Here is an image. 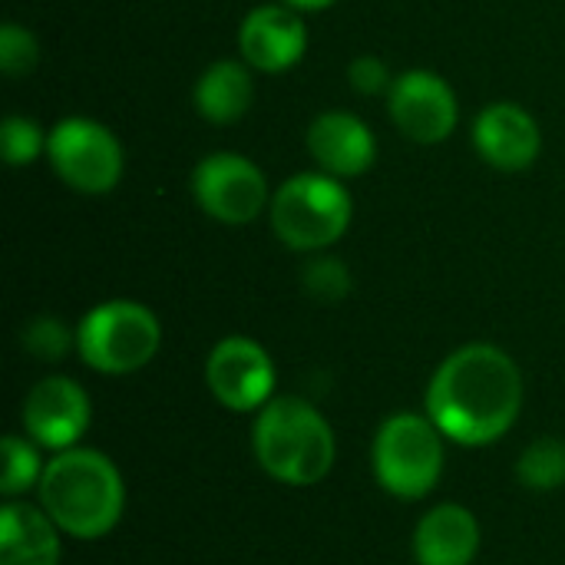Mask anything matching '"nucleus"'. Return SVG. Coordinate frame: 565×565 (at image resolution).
Instances as JSON below:
<instances>
[{
    "mask_svg": "<svg viewBox=\"0 0 565 565\" xmlns=\"http://www.w3.org/2000/svg\"><path fill=\"white\" fill-rule=\"evenodd\" d=\"M523 374L516 361L493 344L454 351L430 377L427 417L460 447L497 444L520 417Z\"/></svg>",
    "mask_w": 565,
    "mask_h": 565,
    "instance_id": "1",
    "label": "nucleus"
},
{
    "mask_svg": "<svg viewBox=\"0 0 565 565\" xmlns=\"http://www.w3.org/2000/svg\"><path fill=\"white\" fill-rule=\"evenodd\" d=\"M473 146L487 166L500 172H523L540 159V122L520 103H490L473 122Z\"/></svg>",
    "mask_w": 565,
    "mask_h": 565,
    "instance_id": "13",
    "label": "nucleus"
},
{
    "mask_svg": "<svg viewBox=\"0 0 565 565\" xmlns=\"http://www.w3.org/2000/svg\"><path fill=\"white\" fill-rule=\"evenodd\" d=\"M26 437L46 450H70L89 427V397L70 377H43L23 401Z\"/></svg>",
    "mask_w": 565,
    "mask_h": 565,
    "instance_id": "11",
    "label": "nucleus"
},
{
    "mask_svg": "<svg viewBox=\"0 0 565 565\" xmlns=\"http://www.w3.org/2000/svg\"><path fill=\"white\" fill-rule=\"evenodd\" d=\"M308 50V26L288 3H262L248 10L238 26V53L258 73H285L301 63Z\"/></svg>",
    "mask_w": 565,
    "mask_h": 565,
    "instance_id": "12",
    "label": "nucleus"
},
{
    "mask_svg": "<svg viewBox=\"0 0 565 565\" xmlns=\"http://www.w3.org/2000/svg\"><path fill=\"white\" fill-rule=\"evenodd\" d=\"M248 63L238 60H218L212 63L199 83H195V109L212 126L238 122L252 103H255V79L248 73Z\"/></svg>",
    "mask_w": 565,
    "mask_h": 565,
    "instance_id": "17",
    "label": "nucleus"
},
{
    "mask_svg": "<svg viewBox=\"0 0 565 565\" xmlns=\"http://www.w3.org/2000/svg\"><path fill=\"white\" fill-rule=\"evenodd\" d=\"M23 348L36 361H63L70 348H76V334L60 318L40 315L23 328Z\"/></svg>",
    "mask_w": 565,
    "mask_h": 565,
    "instance_id": "21",
    "label": "nucleus"
},
{
    "mask_svg": "<svg viewBox=\"0 0 565 565\" xmlns=\"http://www.w3.org/2000/svg\"><path fill=\"white\" fill-rule=\"evenodd\" d=\"M348 79H351L354 93H361V96L391 93V86H394V76H391L387 63H384L381 56H374V53H364V56L351 60V66H348Z\"/></svg>",
    "mask_w": 565,
    "mask_h": 565,
    "instance_id": "24",
    "label": "nucleus"
},
{
    "mask_svg": "<svg viewBox=\"0 0 565 565\" xmlns=\"http://www.w3.org/2000/svg\"><path fill=\"white\" fill-rule=\"evenodd\" d=\"M480 553V523L467 507L444 503L414 530L417 565H470Z\"/></svg>",
    "mask_w": 565,
    "mask_h": 565,
    "instance_id": "15",
    "label": "nucleus"
},
{
    "mask_svg": "<svg viewBox=\"0 0 565 565\" xmlns=\"http://www.w3.org/2000/svg\"><path fill=\"white\" fill-rule=\"evenodd\" d=\"M377 483L397 500H424L444 473V434L430 417L397 414L374 437Z\"/></svg>",
    "mask_w": 565,
    "mask_h": 565,
    "instance_id": "6",
    "label": "nucleus"
},
{
    "mask_svg": "<svg viewBox=\"0 0 565 565\" xmlns=\"http://www.w3.org/2000/svg\"><path fill=\"white\" fill-rule=\"evenodd\" d=\"M192 195L222 225H248L271 205L265 172L242 152L205 156L192 172Z\"/></svg>",
    "mask_w": 565,
    "mask_h": 565,
    "instance_id": "8",
    "label": "nucleus"
},
{
    "mask_svg": "<svg viewBox=\"0 0 565 565\" xmlns=\"http://www.w3.org/2000/svg\"><path fill=\"white\" fill-rule=\"evenodd\" d=\"M36 60H40V43H36V36H33L26 26L13 23V20L3 23V26H0V70H3L10 79H17V76L33 73Z\"/></svg>",
    "mask_w": 565,
    "mask_h": 565,
    "instance_id": "22",
    "label": "nucleus"
},
{
    "mask_svg": "<svg viewBox=\"0 0 565 565\" xmlns=\"http://www.w3.org/2000/svg\"><path fill=\"white\" fill-rule=\"evenodd\" d=\"M268 218L285 248L321 252L344 238L354 218V202L341 179L328 172H298L275 189Z\"/></svg>",
    "mask_w": 565,
    "mask_h": 565,
    "instance_id": "4",
    "label": "nucleus"
},
{
    "mask_svg": "<svg viewBox=\"0 0 565 565\" xmlns=\"http://www.w3.org/2000/svg\"><path fill=\"white\" fill-rule=\"evenodd\" d=\"M301 285L318 301H341L351 291V275L338 258H315L301 271Z\"/></svg>",
    "mask_w": 565,
    "mask_h": 565,
    "instance_id": "23",
    "label": "nucleus"
},
{
    "mask_svg": "<svg viewBox=\"0 0 565 565\" xmlns=\"http://www.w3.org/2000/svg\"><path fill=\"white\" fill-rule=\"evenodd\" d=\"M308 152L318 162V172H328L334 179H354L374 166L377 139L361 116L328 109L308 126Z\"/></svg>",
    "mask_w": 565,
    "mask_h": 565,
    "instance_id": "14",
    "label": "nucleus"
},
{
    "mask_svg": "<svg viewBox=\"0 0 565 565\" xmlns=\"http://www.w3.org/2000/svg\"><path fill=\"white\" fill-rule=\"evenodd\" d=\"M391 122L420 146H437L454 136L460 106L457 93L440 73L430 70H407L394 79L387 93Z\"/></svg>",
    "mask_w": 565,
    "mask_h": 565,
    "instance_id": "9",
    "label": "nucleus"
},
{
    "mask_svg": "<svg viewBox=\"0 0 565 565\" xmlns=\"http://www.w3.org/2000/svg\"><path fill=\"white\" fill-rule=\"evenodd\" d=\"M255 457L268 477L288 487H311L334 467V434L321 411L301 397H275L252 430Z\"/></svg>",
    "mask_w": 565,
    "mask_h": 565,
    "instance_id": "3",
    "label": "nucleus"
},
{
    "mask_svg": "<svg viewBox=\"0 0 565 565\" xmlns=\"http://www.w3.org/2000/svg\"><path fill=\"white\" fill-rule=\"evenodd\" d=\"M516 477L526 490L536 493H550L565 483V440L556 437H540L533 440L520 463H516Z\"/></svg>",
    "mask_w": 565,
    "mask_h": 565,
    "instance_id": "18",
    "label": "nucleus"
},
{
    "mask_svg": "<svg viewBox=\"0 0 565 565\" xmlns=\"http://www.w3.org/2000/svg\"><path fill=\"white\" fill-rule=\"evenodd\" d=\"M162 344L159 318L139 301H103L76 328V351L99 374H132L146 367Z\"/></svg>",
    "mask_w": 565,
    "mask_h": 565,
    "instance_id": "5",
    "label": "nucleus"
},
{
    "mask_svg": "<svg viewBox=\"0 0 565 565\" xmlns=\"http://www.w3.org/2000/svg\"><path fill=\"white\" fill-rule=\"evenodd\" d=\"M46 162L60 175V182L79 195L113 192L126 169L122 146L113 136V129L86 116L60 119L50 129Z\"/></svg>",
    "mask_w": 565,
    "mask_h": 565,
    "instance_id": "7",
    "label": "nucleus"
},
{
    "mask_svg": "<svg viewBox=\"0 0 565 565\" xmlns=\"http://www.w3.org/2000/svg\"><path fill=\"white\" fill-rule=\"evenodd\" d=\"M281 3H288V7H291V10H298V13H318V10L334 7L338 0H281Z\"/></svg>",
    "mask_w": 565,
    "mask_h": 565,
    "instance_id": "25",
    "label": "nucleus"
},
{
    "mask_svg": "<svg viewBox=\"0 0 565 565\" xmlns=\"http://www.w3.org/2000/svg\"><path fill=\"white\" fill-rule=\"evenodd\" d=\"M43 477V463L36 447L30 444V437H17L7 434L3 437V470H0V493L7 500H17L20 493H26L33 483H40Z\"/></svg>",
    "mask_w": 565,
    "mask_h": 565,
    "instance_id": "19",
    "label": "nucleus"
},
{
    "mask_svg": "<svg viewBox=\"0 0 565 565\" xmlns=\"http://www.w3.org/2000/svg\"><path fill=\"white\" fill-rule=\"evenodd\" d=\"M205 384L228 411H262L275 391V364L252 338H225L205 361Z\"/></svg>",
    "mask_w": 565,
    "mask_h": 565,
    "instance_id": "10",
    "label": "nucleus"
},
{
    "mask_svg": "<svg viewBox=\"0 0 565 565\" xmlns=\"http://www.w3.org/2000/svg\"><path fill=\"white\" fill-rule=\"evenodd\" d=\"M60 526L46 510L7 500L0 510V565H60Z\"/></svg>",
    "mask_w": 565,
    "mask_h": 565,
    "instance_id": "16",
    "label": "nucleus"
},
{
    "mask_svg": "<svg viewBox=\"0 0 565 565\" xmlns=\"http://www.w3.org/2000/svg\"><path fill=\"white\" fill-rule=\"evenodd\" d=\"M46 139L50 132H43L33 119L26 116H7L0 126V149H3V162L13 169L33 166L40 156H46Z\"/></svg>",
    "mask_w": 565,
    "mask_h": 565,
    "instance_id": "20",
    "label": "nucleus"
},
{
    "mask_svg": "<svg viewBox=\"0 0 565 565\" xmlns=\"http://www.w3.org/2000/svg\"><path fill=\"white\" fill-rule=\"evenodd\" d=\"M46 516L76 540L106 536L126 507V490L116 463L99 450L70 447L56 454L36 483Z\"/></svg>",
    "mask_w": 565,
    "mask_h": 565,
    "instance_id": "2",
    "label": "nucleus"
}]
</instances>
